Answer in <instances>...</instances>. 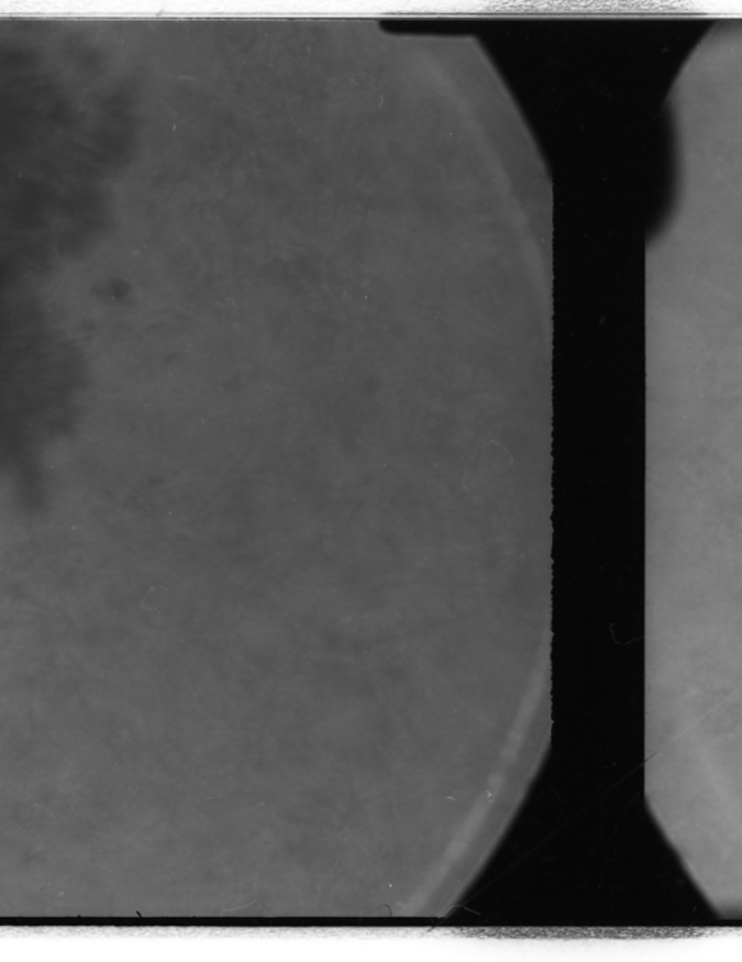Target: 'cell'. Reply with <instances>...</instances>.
<instances>
[{"label":"cell","mask_w":742,"mask_h":962,"mask_svg":"<svg viewBox=\"0 0 742 962\" xmlns=\"http://www.w3.org/2000/svg\"><path fill=\"white\" fill-rule=\"evenodd\" d=\"M511 463V454L503 446L491 442L472 460L464 485L473 495L486 494L490 485L499 482L500 473L507 472Z\"/></svg>","instance_id":"obj_1"}]
</instances>
